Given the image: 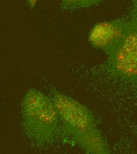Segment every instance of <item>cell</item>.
Here are the masks:
<instances>
[{"mask_svg": "<svg viewBox=\"0 0 137 154\" xmlns=\"http://www.w3.org/2000/svg\"><path fill=\"white\" fill-rule=\"evenodd\" d=\"M60 123L69 135L88 154H106V146L89 110L76 100L60 93L53 95Z\"/></svg>", "mask_w": 137, "mask_h": 154, "instance_id": "obj_1", "label": "cell"}, {"mask_svg": "<svg viewBox=\"0 0 137 154\" xmlns=\"http://www.w3.org/2000/svg\"><path fill=\"white\" fill-rule=\"evenodd\" d=\"M27 1L30 7H33L35 5L37 0H27Z\"/></svg>", "mask_w": 137, "mask_h": 154, "instance_id": "obj_6", "label": "cell"}, {"mask_svg": "<svg viewBox=\"0 0 137 154\" xmlns=\"http://www.w3.org/2000/svg\"><path fill=\"white\" fill-rule=\"evenodd\" d=\"M126 24L127 21L121 19L99 23L91 30L88 40L109 57L122 40Z\"/></svg>", "mask_w": 137, "mask_h": 154, "instance_id": "obj_4", "label": "cell"}, {"mask_svg": "<svg viewBox=\"0 0 137 154\" xmlns=\"http://www.w3.org/2000/svg\"><path fill=\"white\" fill-rule=\"evenodd\" d=\"M23 120L27 131L36 140L48 142L57 133L60 120L53 102L37 90H29L21 103Z\"/></svg>", "mask_w": 137, "mask_h": 154, "instance_id": "obj_2", "label": "cell"}, {"mask_svg": "<svg viewBox=\"0 0 137 154\" xmlns=\"http://www.w3.org/2000/svg\"><path fill=\"white\" fill-rule=\"evenodd\" d=\"M108 57V69L111 75L127 82H137V0L133 1L122 40Z\"/></svg>", "mask_w": 137, "mask_h": 154, "instance_id": "obj_3", "label": "cell"}, {"mask_svg": "<svg viewBox=\"0 0 137 154\" xmlns=\"http://www.w3.org/2000/svg\"><path fill=\"white\" fill-rule=\"evenodd\" d=\"M103 0H63L64 6L72 8L88 7L97 4Z\"/></svg>", "mask_w": 137, "mask_h": 154, "instance_id": "obj_5", "label": "cell"}]
</instances>
